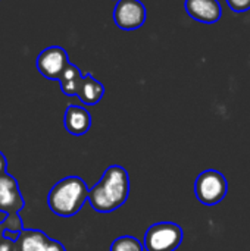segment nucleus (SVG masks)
<instances>
[{
	"mask_svg": "<svg viewBox=\"0 0 250 251\" xmlns=\"http://www.w3.org/2000/svg\"><path fill=\"white\" fill-rule=\"evenodd\" d=\"M130 196V175L119 166H109L100 181L90 190L88 201L99 213H111L122 207Z\"/></svg>",
	"mask_w": 250,
	"mask_h": 251,
	"instance_id": "1",
	"label": "nucleus"
},
{
	"mask_svg": "<svg viewBox=\"0 0 250 251\" xmlns=\"http://www.w3.org/2000/svg\"><path fill=\"white\" fill-rule=\"evenodd\" d=\"M88 187L80 176H66L56 182L47 196L49 209L60 218L75 216L88 200Z\"/></svg>",
	"mask_w": 250,
	"mask_h": 251,
	"instance_id": "2",
	"label": "nucleus"
},
{
	"mask_svg": "<svg viewBox=\"0 0 250 251\" xmlns=\"http://www.w3.org/2000/svg\"><path fill=\"white\" fill-rule=\"evenodd\" d=\"M194 193L197 200L205 206H215L221 203L228 193L227 178L215 169H208L196 178Z\"/></svg>",
	"mask_w": 250,
	"mask_h": 251,
	"instance_id": "3",
	"label": "nucleus"
},
{
	"mask_svg": "<svg viewBox=\"0 0 250 251\" xmlns=\"http://www.w3.org/2000/svg\"><path fill=\"white\" fill-rule=\"evenodd\" d=\"M183 229L174 222L152 225L144 235L146 251H175L183 243Z\"/></svg>",
	"mask_w": 250,
	"mask_h": 251,
	"instance_id": "4",
	"label": "nucleus"
},
{
	"mask_svg": "<svg viewBox=\"0 0 250 251\" xmlns=\"http://www.w3.org/2000/svg\"><path fill=\"white\" fill-rule=\"evenodd\" d=\"M146 6L140 0H118L113 7V22L124 31H134L144 25Z\"/></svg>",
	"mask_w": 250,
	"mask_h": 251,
	"instance_id": "5",
	"label": "nucleus"
},
{
	"mask_svg": "<svg viewBox=\"0 0 250 251\" xmlns=\"http://www.w3.org/2000/svg\"><path fill=\"white\" fill-rule=\"evenodd\" d=\"M69 65L68 53L60 46H50L41 50L37 56L35 66L38 72L47 78V79H56L59 81L62 72Z\"/></svg>",
	"mask_w": 250,
	"mask_h": 251,
	"instance_id": "6",
	"label": "nucleus"
},
{
	"mask_svg": "<svg viewBox=\"0 0 250 251\" xmlns=\"http://www.w3.org/2000/svg\"><path fill=\"white\" fill-rule=\"evenodd\" d=\"M25 207V200L21 194L18 181L7 172L0 175V212L16 215Z\"/></svg>",
	"mask_w": 250,
	"mask_h": 251,
	"instance_id": "7",
	"label": "nucleus"
},
{
	"mask_svg": "<svg viewBox=\"0 0 250 251\" xmlns=\"http://www.w3.org/2000/svg\"><path fill=\"white\" fill-rule=\"evenodd\" d=\"M187 15L200 24H217L222 16V7L218 0H186Z\"/></svg>",
	"mask_w": 250,
	"mask_h": 251,
	"instance_id": "8",
	"label": "nucleus"
},
{
	"mask_svg": "<svg viewBox=\"0 0 250 251\" xmlns=\"http://www.w3.org/2000/svg\"><path fill=\"white\" fill-rule=\"evenodd\" d=\"M63 126L71 135L81 137L87 134L91 128V115L85 107L71 104L65 110Z\"/></svg>",
	"mask_w": 250,
	"mask_h": 251,
	"instance_id": "9",
	"label": "nucleus"
},
{
	"mask_svg": "<svg viewBox=\"0 0 250 251\" xmlns=\"http://www.w3.org/2000/svg\"><path fill=\"white\" fill-rule=\"evenodd\" d=\"M50 241L43 231L38 229H22L18 240L15 241L16 251H49Z\"/></svg>",
	"mask_w": 250,
	"mask_h": 251,
	"instance_id": "10",
	"label": "nucleus"
},
{
	"mask_svg": "<svg viewBox=\"0 0 250 251\" xmlns=\"http://www.w3.org/2000/svg\"><path fill=\"white\" fill-rule=\"evenodd\" d=\"M105 96V85L91 74H85L78 91V99L87 106H96Z\"/></svg>",
	"mask_w": 250,
	"mask_h": 251,
	"instance_id": "11",
	"label": "nucleus"
},
{
	"mask_svg": "<svg viewBox=\"0 0 250 251\" xmlns=\"http://www.w3.org/2000/svg\"><path fill=\"white\" fill-rule=\"evenodd\" d=\"M83 78H84V75L81 74L80 68L69 62V65L65 68V71L62 72V75L59 78V85H60L62 93L69 97L78 96Z\"/></svg>",
	"mask_w": 250,
	"mask_h": 251,
	"instance_id": "12",
	"label": "nucleus"
},
{
	"mask_svg": "<svg viewBox=\"0 0 250 251\" xmlns=\"http://www.w3.org/2000/svg\"><path fill=\"white\" fill-rule=\"evenodd\" d=\"M144 246L134 237L131 235H124L116 238L112 246H111V251H144Z\"/></svg>",
	"mask_w": 250,
	"mask_h": 251,
	"instance_id": "13",
	"label": "nucleus"
},
{
	"mask_svg": "<svg viewBox=\"0 0 250 251\" xmlns=\"http://www.w3.org/2000/svg\"><path fill=\"white\" fill-rule=\"evenodd\" d=\"M24 229L22 221L19 213L16 215H7L4 218V221L0 222V238L3 237L4 231H13V232H21Z\"/></svg>",
	"mask_w": 250,
	"mask_h": 251,
	"instance_id": "14",
	"label": "nucleus"
},
{
	"mask_svg": "<svg viewBox=\"0 0 250 251\" xmlns=\"http://www.w3.org/2000/svg\"><path fill=\"white\" fill-rule=\"evenodd\" d=\"M225 1L234 13H243L250 10V0H225Z\"/></svg>",
	"mask_w": 250,
	"mask_h": 251,
	"instance_id": "15",
	"label": "nucleus"
},
{
	"mask_svg": "<svg viewBox=\"0 0 250 251\" xmlns=\"http://www.w3.org/2000/svg\"><path fill=\"white\" fill-rule=\"evenodd\" d=\"M0 251H16L15 250V241L6 238L4 235L0 238Z\"/></svg>",
	"mask_w": 250,
	"mask_h": 251,
	"instance_id": "16",
	"label": "nucleus"
},
{
	"mask_svg": "<svg viewBox=\"0 0 250 251\" xmlns=\"http://www.w3.org/2000/svg\"><path fill=\"white\" fill-rule=\"evenodd\" d=\"M49 251H66V249H65L59 241L52 240V241H50V249H49Z\"/></svg>",
	"mask_w": 250,
	"mask_h": 251,
	"instance_id": "17",
	"label": "nucleus"
},
{
	"mask_svg": "<svg viewBox=\"0 0 250 251\" xmlns=\"http://www.w3.org/2000/svg\"><path fill=\"white\" fill-rule=\"evenodd\" d=\"M6 169H7V160H6L4 154L0 151V175L6 174Z\"/></svg>",
	"mask_w": 250,
	"mask_h": 251,
	"instance_id": "18",
	"label": "nucleus"
},
{
	"mask_svg": "<svg viewBox=\"0 0 250 251\" xmlns=\"http://www.w3.org/2000/svg\"><path fill=\"white\" fill-rule=\"evenodd\" d=\"M115 1H118V0H115Z\"/></svg>",
	"mask_w": 250,
	"mask_h": 251,
	"instance_id": "19",
	"label": "nucleus"
}]
</instances>
